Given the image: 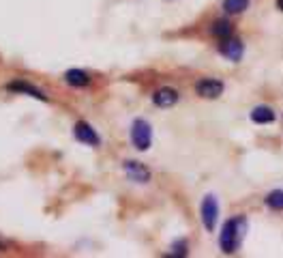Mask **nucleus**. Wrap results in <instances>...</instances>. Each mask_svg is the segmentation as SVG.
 <instances>
[{
    "mask_svg": "<svg viewBox=\"0 0 283 258\" xmlns=\"http://www.w3.org/2000/svg\"><path fill=\"white\" fill-rule=\"evenodd\" d=\"M247 232V219L242 215H236L228 219L223 224V230H221V237H219V245H221V252L223 254H234L240 243H242V237Z\"/></svg>",
    "mask_w": 283,
    "mask_h": 258,
    "instance_id": "nucleus-1",
    "label": "nucleus"
},
{
    "mask_svg": "<svg viewBox=\"0 0 283 258\" xmlns=\"http://www.w3.org/2000/svg\"><path fill=\"white\" fill-rule=\"evenodd\" d=\"M131 142L138 151H148L153 144V127L148 121L135 118L131 125Z\"/></svg>",
    "mask_w": 283,
    "mask_h": 258,
    "instance_id": "nucleus-2",
    "label": "nucleus"
},
{
    "mask_svg": "<svg viewBox=\"0 0 283 258\" xmlns=\"http://www.w3.org/2000/svg\"><path fill=\"white\" fill-rule=\"evenodd\" d=\"M223 82L217 78H202L195 84V93H198L202 99H217V97L223 95Z\"/></svg>",
    "mask_w": 283,
    "mask_h": 258,
    "instance_id": "nucleus-3",
    "label": "nucleus"
},
{
    "mask_svg": "<svg viewBox=\"0 0 283 258\" xmlns=\"http://www.w3.org/2000/svg\"><path fill=\"white\" fill-rule=\"evenodd\" d=\"M202 224L208 232H213L215 226H217V217H219V204H217V198L215 196L208 194L206 198L202 200Z\"/></svg>",
    "mask_w": 283,
    "mask_h": 258,
    "instance_id": "nucleus-4",
    "label": "nucleus"
},
{
    "mask_svg": "<svg viewBox=\"0 0 283 258\" xmlns=\"http://www.w3.org/2000/svg\"><path fill=\"white\" fill-rule=\"evenodd\" d=\"M219 52L221 56H225L228 60H234V63H238L242 58V41L236 39V37H225V39H219Z\"/></svg>",
    "mask_w": 283,
    "mask_h": 258,
    "instance_id": "nucleus-5",
    "label": "nucleus"
},
{
    "mask_svg": "<svg viewBox=\"0 0 283 258\" xmlns=\"http://www.w3.org/2000/svg\"><path fill=\"white\" fill-rule=\"evenodd\" d=\"M122 168H125V175H127L133 183H148V181H150V170L146 168L142 162L127 159V162L122 164Z\"/></svg>",
    "mask_w": 283,
    "mask_h": 258,
    "instance_id": "nucleus-6",
    "label": "nucleus"
},
{
    "mask_svg": "<svg viewBox=\"0 0 283 258\" xmlns=\"http://www.w3.org/2000/svg\"><path fill=\"white\" fill-rule=\"evenodd\" d=\"M73 133H76V138L82 142V144H88V146H99L101 144V138L99 133H97L88 123L84 121H78L76 123V129H73Z\"/></svg>",
    "mask_w": 283,
    "mask_h": 258,
    "instance_id": "nucleus-7",
    "label": "nucleus"
},
{
    "mask_svg": "<svg viewBox=\"0 0 283 258\" xmlns=\"http://www.w3.org/2000/svg\"><path fill=\"white\" fill-rule=\"evenodd\" d=\"M7 91L11 93H22V95H28V97H34V99H41V101H47V95L43 91H39L36 86L24 82V80H15V82H9L7 84Z\"/></svg>",
    "mask_w": 283,
    "mask_h": 258,
    "instance_id": "nucleus-8",
    "label": "nucleus"
},
{
    "mask_svg": "<svg viewBox=\"0 0 283 258\" xmlns=\"http://www.w3.org/2000/svg\"><path fill=\"white\" fill-rule=\"evenodd\" d=\"M178 99H180L178 91L169 89V86H163V89L155 91V95H153V104L157 108H172L174 104H178Z\"/></svg>",
    "mask_w": 283,
    "mask_h": 258,
    "instance_id": "nucleus-9",
    "label": "nucleus"
},
{
    "mask_svg": "<svg viewBox=\"0 0 283 258\" xmlns=\"http://www.w3.org/2000/svg\"><path fill=\"white\" fill-rule=\"evenodd\" d=\"M275 118H277V114L270 106H255L251 112V121L257 123V125H270Z\"/></svg>",
    "mask_w": 283,
    "mask_h": 258,
    "instance_id": "nucleus-10",
    "label": "nucleus"
},
{
    "mask_svg": "<svg viewBox=\"0 0 283 258\" xmlns=\"http://www.w3.org/2000/svg\"><path fill=\"white\" fill-rule=\"evenodd\" d=\"M65 82L71 84V86H76V89H84V86L90 84V76L86 71H82V69H69L65 73Z\"/></svg>",
    "mask_w": 283,
    "mask_h": 258,
    "instance_id": "nucleus-11",
    "label": "nucleus"
},
{
    "mask_svg": "<svg viewBox=\"0 0 283 258\" xmlns=\"http://www.w3.org/2000/svg\"><path fill=\"white\" fill-rule=\"evenodd\" d=\"M211 35L217 37V39H225V37H232V35H234V26H232L228 20H217L213 26H211Z\"/></svg>",
    "mask_w": 283,
    "mask_h": 258,
    "instance_id": "nucleus-12",
    "label": "nucleus"
},
{
    "mask_svg": "<svg viewBox=\"0 0 283 258\" xmlns=\"http://www.w3.org/2000/svg\"><path fill=\"white\" fill-rule=\"evenodd\" d=\"M251 0H223V11L230 15H238L242 11H247Z\"/></svg>",
    "mask_w": 283,
    "mask_h": 258,
    "instance_id": "nucleus-13",
    "label": "nucleus"
},
{
    "mask_svg": "<svg viewBox=\"0 0 283 258\" xmlns=\"http://www.w3.org/2000/svg\"><path fill=\"white\" fill-rule=\"evenodd\" d=\"M266 204L273 211H283V190H275L266 196Z\"/></svg>",
    "mask_w": 283,
    "mask_h": 258,
    "instance_id": "nucleus-14",
    "label": "nucleus"
},
{
    "mask_svg": "<svg viewBox=\"0 0 283 258\" xmlns=\"http://www.w3.org/2000/svg\"><path fill=\"white\" fill-rule=\"evenodd\" d=\"M174 254H178V256H184V254H187V243H184V241H180V243H176L174 245Z\"/></svg>",
    "mask_w": 283,
    "mask_h": 258,
    "instance_id": "nucleus-15",
    "label": "nucleus"
},
{
    "mask_svg": "<svg viewBox=\"0 0 283 258\" xmlns=\"http://www.w3.org/2000/svg\"><path fill=\"white\" fill-rule=\"evenodd\" d=\"M277 9H281V11H283V0H277Z\"/></svg>",
    "mask_w": 283,
    "mask_h": 258,
    "instance_id": "nucleus-16",
    "label": "nucleus"
}]
</instances>
